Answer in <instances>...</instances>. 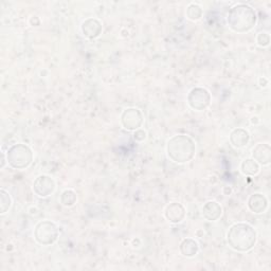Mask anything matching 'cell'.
<instances>
[{
	"label": "cell",
	"mask_w": 271,
	"mask_h": 271,
	"mask_svg": "<svg viewBox=\"0 0 271 271\" xmlns=\"http://www.w3.org/2000/svg\"><path fill=\"white\" fill-rule=\"evenodd\" d=\"M227 22L230 28L238 33H245L254 29L256 24V14L247 4H236L230 8Z\"/></svg>",
	"instance_id": "6da1fadb"
},
{
	"label": "cell",
	"mask_w": 271,
	"mask_h": 271,
	"mask_svg": "<svg viewBox=\"0 0 271 271\" xmlns=\"http://www.w3.org/2000/svg\"><path fill=\"white\" fill-rule=\"evenodd\" d=\"M228 242L232 249L245 252L254 248L256 242V230L248 224H236L229 229Z\"/></svg>",
	"instance_id": "7a4b0ae2"
},
{
	"label": "cell",
	"mask_w": 271,
	"mask_h": 271,
	"mask_svg": "<svg viewBox=\"0 0 271 271\" xmlns=\"http://www.w3.org/2000/svg\"><path fill=\"white\" fill-rule=\"evenodd\" d=\"M196 152L194 141L186 134H177L168 142V158L177 164H184L192 160Z\"/></svg>",
	"instance_id": "3957f363"
},
{
	"label": "cell",
	"mask_w": 271,
	"mask_h": 271,
	"mask_svg": "<svg viewBox=\"0 0 271 271\" xmlns=\"http://www.w3.org/2000/svg\"><path fill=\"white\" fill-rule=\"evenodd\" d=\"M8 164L13 168L24 170L28 168L33 161V152L26 144H15L6 152Z\"/></svg>",
	"instance_id": "277c9868"
},
{
	"label": "cell",
	"mask_w": 271,
	"mask_h": 271,
	"mask_svg": "<svg viewBox=\"0 0 271 271\" xmlns=\"http://www.w3.org/2000/svg\"><path fill=\"white\" fill-rule=\"evenodd\" d=\"M58 228L56 224L49 220H44L36 224L34 230V238L40 245L49 246L56 242L58 238Z\"/></svg>",
	"instance_id": "5b68a950"
},
{
	"label": "cell",
	"mask_w": 271,
	"mask_h": 271,
	"mask_svg": "<svg viewBox=\"0 0 271 271\" xmlns=\"http://www.w3.org/2000/svg\"><path fill=\"white\" fill-rule=\"evenodd\" d=\"M188 102L193 110L197 112H202L206 108L210 105L211 94L206 89L197 87L190 92L188 96Z\"/></svg>",
	"instance_id": "8992f818"
},
{
	"label": "cell",
	"mask_w": 271,
	"mask_h": 271,
	"mask_svg": "<svg viewBox=\"0 0 271 271\" xmlns=\"http://www.w3.org/2000/svg\"><path fill=\"white\" fill-rule=\"evenodd\" d=\"M121 122L124 128L128 130H138L143 123V114L137 108H128L122 114Z\"/></svg>",
	"instance_id": "52a82bcc"
},
{
	"label": "cell",
	"mask_w": 271,
	"mask_h": 271,
	"mask_svg": "<svg viewBox=\"0 0 271 271\" xmlns=\"http://www.w3.org/2000/svg\"><path fill=\"white\" fill-rule=\"evenodd\" d=\"M56 190V182L54 180L46 175H42L36 178L33 184V191L40 197H47L51 195Z\"/></svg>",
	"instance_id": "ba28073f"
},
{
	"label": "cell",
	"mask_w": 271,
	"mask_h": 271,
	"mask_svg": "<svg viewBox=\"0 0 271 271\" xmlns=\"http://www.w3.org/2000/svg\"><path fill=\"white\" fill-rule=\"evenodd\" d=\"M184 215H186L184 208L177 202L170 204V206H168L166 210V220L173 224H178L182 222L184 218Z\"/></svg>",
	"instance_id": "9c48e42d"
},
{
	"label": "cell",
	"mask_w": 271,
	"mask_h": 271,
	"mask_svg": "<svg viewBox=\"0 0 271 271\" xmlns=\"http://www.w3.org/2000/svg\"><path fill=\"white\" fill-rule=\"evenodd\" d=\"M82 32L89 38H96L102 32V24L98 20L90 18L83 22L82 24Z\"/></svg>",
	"instance_id": "30bf717a"
},
{
	"label": "cell",
	"mask_w": 271,
	"mask_h": 271,
	"mask_svg": "<svg viewBox=\"0 0 271 271\" xmlns=\"http://www.w3.org/2000/svg\"><path fill=\"white\" fill-rule=\"evenodd\" d=\"M254 158L260 164H269L271 160V148L269 144H258L254 148Z\"/></svg>",
	"instance_id": "8fae6325"
},
{
	"label": "cell",
	"mask_w": 271,
	"mask_h": 271,
	"mask_svg": "<svg viewBox=\"0 0 271 271\" xmlns=\"http://www.w3.org/2000/svg\"><path fill=\"white\" fill-rule=\"evenodd\" d=\"M222 206L215 202H206L202 208L204 218L210 222L218 220L222 216Z\"/></svg>",
	"instance_id": "7c38bea8"
},
{
	"label": "cell",
	"mask_w": 271,
	"mask_h": 271,
	"mask_svg": "<svg viewBox=\"0 0 271 271\" xmlns=\"http://www.w3.org/2000/svg\"><path fill=\"white\" fill-rule=\"evenodd\" d=\"M268 206V202L266 197L262 194H254L252 195L248 200V206L249 209L256 214L263 213Z\"/></svg>",
	"instance_id": "4fadbf2b"
},
{
	"label": "cell",
	"mask_w": 271,
	"mask_h": 271,
	"mask_svg": "<svg viewBox=\"0 0 271 271\" xmlns=\"http://www.w3.org/2000/svg\"><path fill=\"white\" fill-rule=\"evenodd\" d=\"M249 134L247 130L242 128H236L230 134V141L234 148H244L246 146L249 142Z\"/></svg>",
	"instance_id": "5bb4252c"
},
{
	"label": "cell",
	"mask_w": 271,
	"mask_h": 271,
	"mask_svg": "<svg viewBox=\"0 0 271 271\" xmlns=\"http://www.w3.org/2000/svg\"><path fill=\"white\" fill-rule=\"evenodd\" d=\"M180 251L184 256H194L198 252V244L192 238H186L180 245Z\"/></svg>",
	"instance_id": "9a60e30c"
},
{
	"label": "cell",
	"mask_w": 271,
	"mask_h": 271,
	"mask_svg": "<svg viewBox=\"0 0 271 271\" xmlns=\"http://www.w3.org/2000/svg\"><path fill=\"white\" fill-rule=\"evenodd\" d=\"M242 172L246 175H256L260 170V166L254 159H246L242 164Z\"/></svg>",
	"instance_id": "2e32d148"
},
{
	"label": "cell",
	"mask_w": 271,
	"mask_h": 271,
	"mask_svg": "<svg viewBox=\"0 0 271 271\" xmlns=\"http://www.w3.org/2000/svg\"><path fill=\"white\" fill-rule=\"evenodd\" d=\"M12 204L10 194L6 193L4 190L0 191V213L4 214L8 209H10Z\"/></svg>",
	"instance_id": "e0dca14e"
},
{
	"label": "cell",
	"mask_w": 271,
	"mask_h": 271,
	"mask_svg": "<svg viewBox=\"0 0 271 271\" xmlns=\"http://www.w3.org/2000/svg\"><path fill=\"white\" fill-rule=\"evenodd\" d=\"M186 15H188V20H200V17L202 16V8L195 4H190L188 6V10H186Z\"/></svg>",
	"instance_id": "ac0fdd59"
},
{
	"label": "cell",
	"mask_w": 271,
	"mask_h": 271,
	"mask_svg": "<svg viewBox=\"0 0 271 271\" xmlns=\"http://www.w3.org/2000/svg\"><path fill=\"white\" fill-rule=\"evenodd\" d=\"M60 202L65 206H71L76 202V195L71 190H67V191L62 192L60 196Z\"/></svg>",
	"instance_id": "d6986e66"
},
{
	"label": "cell",
	"mask_w": 271,
	"mask_h": 271,
	"mask_svg": "<svg viewBox=\"0 0 271 271\" xmlns=\"http://www.w3.org/2000/svg\"><path fill=\"white\" fill-rule=\"evenodd\" d=\"M258 44H260V46L262 47H266L269 44L270 42V36L268 33H265V32H260L258 35Z\"/></svg>",
	"instance_id": "ffe728a7"
},
{
	"label": "cell",
	"mask_w": 271,
	"mask_h": 271,
	"mask_svg": "<svg viewBox=\"0 0 271 271\" xmlns=\"http://www.w3.org/2000/svg\"><path fill=\"white\" fill-rule=\"evenodd\" d=\"M146 132H143V130H136L134 137V139H136V140H138V141H142V140L146 139Z\"/></svg>",
	"instance_id": "44dd1931"
},
{
	"label": "cell",
	"mask_w": 271,
	"mask_h": 271,
	"mask_svg": "<svg viewBox=\"0 0 271 271\" xmlns=\"http://www.w3.org/2000/svg\"><path fill=\"white\" fill-rule=\"evenodd\" d=\"M4 164H6V155H4V152H2V168L4 166Z\"/></svg>",
	"instance_id": "7402d4cb"
}]
</instances>
